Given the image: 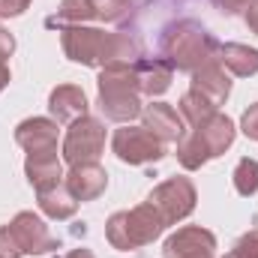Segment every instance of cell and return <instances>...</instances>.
I'll return each mask as SVG.
<instances>
[{"label":"cell","instance_id":"obj_1","mask_svg":"<svg viewBox=\"0 0 258 258\" xmlns=\"http://www.w3.org/2000/svg\"><path fill=\"white\" fill-rule=\"evenodd\" d=\"M159 51L177 72H189L201 69L204 63L216 60L219 54V39L195 18H180L171 21L162 36H159Z\"/></svg>","mask_w":258,"mask_h":258},{"label":"cell","instance_id":"obj_2","mask_svg":"<svg viewBox=\"0 0 258 258\" xmlns=\"http://www.w3.org/2000/svg\"><path fill=\"white\" fill-rule=\"evenodd\" d=\"M234 135H237L234 120L216 111L210 120L192 126L189 135L183 132V138L177 141V162H180L186 171H198V168L207 165L210 159L222 156V153L234 144Z\"/></svg>","mask_w":258,"mask_h":258},{"label":"cell","instance_id":"obj_3","mask_svg":"<svg viewBox=\"0 0 258 258\" xmlns=\"http://www.w3.org/2000/svg\"><path fill=\"white\" fill-rule=\"evenodd\" d=\"M99 87V108L105 120L114 123H132L141 114V87L135 78V66H117V69H99L96 78Z\"/></svg>","mask_w":258,"mask_h":258},{"label":"cell","instance_id":"obj_4","mask_svg":"<svg viewBox=\"0 0 258 258\" xmlns=\"http://www.w3.org/2000/svg\"><path fill=\"white\" fill-rule=\"evenodd\" d=\"M168 225L162 222V216L156 213V207L150 201L135 204L132 210H117L111 213V219L105 222V237L114 249L120 252H132L141 249L147 243H153Z\"/></svg>","mask_w":258,"mask_h":258},{"label":"cell","instance_id":"obj_5","mask_svg":"<svg viewBox=\"0 0 258 258\" xmlns=\"http://www.w3.org/2000/svg\"><path fill=\"white\" fill-rule=\"evenodd\" d=\"M105 150V123L84 114L75 123H69L63 138V159L69 165H84V162H96Z\"/></svg>","mask_w":258,"mask_h":258},{"label":"cell","instance_id":"obj_6","mask_svg":"<svg viewBox=\"0 0 258 258\" xmlns=\"http://www.w3.org/2000/svg\"><path fill=\"white\" fill-rule=\"evenodd\" d=\"M111 150L126 165H150V162H159L165 156V141H159L147 126L123 123L111 135Z\"/></svg>","mask_w":258,"mask_h":258},{"label":"cell","instance_id":"obj_7","mask_svg":"<svg viewBox=\"0 0 258 258\" xmlns=\"http://www.w3.org/2000/svg\"><path fill=\"white\" fill-rule=\"evenodd\" d=\"M147 201L156 207V213L162 216L165 225H174V222L186 219L195 210L198 192H195V183L189 177H168L159 186H153V192L147 195Z\"/></svg>","mask_w":258,"mask_h":258},{"label":"cell","instance_id":"obj_8","mask_svg":"<svg viewBox=\"0 0 258 258\" xmlns=\"http://www.w3.org/2000/svg\"><path fill=\"white\" fill-rule=\"evenodd\" d=\"M108 33L102 27H84V24H69L60 30V45L63 54L72 63L93 66L102 69V57H105V45H108Z\"/></svg>","mask_w":258,"mask_h":258},{"label":"cell","instance_id":"obj_9","mask_svg":"<svg viewBox=\"0 0 258 258\" xmlns=\"http://www.w3.org/2000/svg\"><path fill=\"white\" fill-rule=\"evenodd\" d=\"M9 228H12V234H15V240H18V246H21L24 255H45V252L60 249V240L48 231V225L33 210L15 213V219L9 222Z\"/></svg>","mask_w":258,"mask_h":258},{"label":"cell","instance_id":"obj_10","mask_svg":"<svg viewBox=\"0 0 258 258\" xmlns=\"http://www.w3.org/2000/svg\"><path fill=\"white\" fill-rule=\"evenodd\" d=\"M162 255L165 258H213L216 255V237H213V231H207L201 225H183L165 240Z\"/></svg>","mask_w":258,"mask_h":258},{"label":"cell","instance_id":"obj_11","mask_svg":"<svg viewBox=\"0 0 258 258\" xmlns=\"http://www.w3.org/2000/svg\"><path fill=\"white\" fill-rule=\"evenodd\" d=\"M63 186L72 192L75 201H96L108 186V171L99 162H84V165H69L63 177Z\"/></svg>","mask_w":258,"mask_h":258},{"label":"cell","instance_id":"obj_12","mask_svg":"<svg viewBox=\"0 0 258 258\" xmlns=\"http://www.w3.org/2000/svg\"><path fill=\"white\" fill-rule=\"evenodd\" d=\"M57 138H60V123L54 117H27L15 126V141L27 153L57 150Z\"/></svg>","mask_w":258,"mask_h":258},{"label":"cell","instance_id":"obj_13","mask_svg":"<svg viewBox=\"0 0 258 258\" xmlns=\"http://www.w3.org/2000/svg\"><path fill=\"white\" fill-rule=\"evenodd\" d=\"M24 174H27V183L42 192V189H51V186H60L63 183V162L57 156V150H39V153H27L24 159Z\"/></svg>","mask_w":258,"mask_h":258},{"label":"cell","instance_id":"obj_14","mask_svg":"<svg viewBox=\"0 0 258 258\" xmlns=\"http://www.w3.org/2000/svg\"><path fill=\"white\" fill-rule=\"evenodd\" d=\"M141 117H144V126L150 129L159 141H165V144L180 141L183 132H186L180 111L171 108L168 102H150V105H144L141 108Z\"/></svg>","mask_w":258,"mask_h":258},{"label":"cell","instance_id":"obj_15","mask_svg":"<svg viewBox=\"0 0 258 258\" xmlns=\"http://www.w3.org/2000/svg\"><path fill=\"white\" fill-rule=\"evenodd\" d=\"M189 90L195 93H201L207 102H213L216 108L231 96V78H228V72L222 69L219 60H210V63H204L201 69H195L192 72V84H189Z\"/></svg>","mask_w":258,"mask_h":258},{"label":"cell","instance_id":"obj_16","mask_svg":"<svg viewBox=\"0 0 258 258\" xmlns=\"http://www.w3.org/2000/svg\"><path fill=\"white\" fill-rule=\"evenodd\" d=\"M90 108L87 93L78 84H57L48 96V111L57 123H75L78 117H84Z\"/></svg>","mask_w":258,"mask_h":258},{"label":"cell","instance_id":"obj_17","mask_svg":"<svg viewBox=\"0 0 258 258\" xmlns=\"http://www.w3.org/2000/svg\"><path fill=\"white\" fill-rule=\"evenodd\" d=\"M135 78H138V87L144 96H162L171 87L174 66L165 57H141L135 63Z\"/></svg>","mask_w":258,"mask_h":258},{"label":"cell","instance_id":"obj_18","mask_svg":"<svg viewBox=\"0 0 258 258\" xmlns=\"http://www.w3.org/2000/svg\"><path fill=\"white\" fill-rule=\"evenodd\" d=\"M216 60L222 63V69H228L237 78L258 75V48H249L243 42H219Z\"/></svg>","mask_w":258,"mask_h":258},{"label":"cell","instance_id":"obj_19","mask_svg":"<svg viewBox=\"0 0 258 258\" xmlns=\"http://www.w3.org/2000/svg\"><path fill=\"white\" fill-rule=\"evenodd\" d=\"M36 201H39V210H42L48 219H57V222L72 219V216H75V210H78V201L72 198V192L66 189L63 183H60V186H51V189L36 192Z\"/></svg>","mask_w":258,"mask_h":258},{"label":"cell","instance_id":"obj_20","mask_svg":"<svg viewBox=\"0 0 258 258\" xmlns=\"http://www.w3.org/2000/svg\"><path fill=\"white\" fill-rule=\"evenodd\" d=\"M90 18H96V3H93V0H63V3L57 6V12L45 18V27L63 30L69 24H84V21H90Z\"/></svg>","mask_w":258,"mask_h":258},{"label":"cell","instance_id":"obj_21","mask_svg":"<svg viewBox=\"0 0 258 258\" xmlns=\"http://www.w3.org/2000/svg\"><path fill=\"white\" fill-rule=\"evenodd\" d=\"M216 114V105L213 102H207L201 93H195V90H186L183 96H180V117L186 120V123H204V120H210Z\"/></svg>","mask_w":258,"mask_h":258},{"label":"cell","instance_id":"obj_22","mask_svg":"<svg viewBox=\"0 0 258 258\" xmlns=\"http://www.w3.org/2000/svg\"><path fill=\"white\" fill-rule=\"evenodd\" d=\"M231 180H234V189H237V195H243V198L255 195L258 192V162L252 159V156H243V159L234 165Z\"/></svg>","mask_w":258,"mask_h":258},{"label":"cell","instance_id":"obj_23","mask_svg":"<svg viewBox=\"0 0 258 258\" xmlns=\"http://www.w3.org/2000/svg\"><path fill=\"white\" fill-rule=\"evenodd\" d=\"M96 3V18L105 24H123L132 18V3L129 0H93Z\"/></svg>","mask_w":258,"mask_h":258},{"label":"cell","instance_id":"obj_24","mask_svg":"<svg viewBox=\"0 0 258 258\" xmlns=\"http://www.w3.org/2000/svg\"><path fill=\"white\" fill-rule=\"evenodd\" d=\"M225 258H258V222H255V228H249V231L231 246V252Z\"/></svg>","mask_w":258,"mask_h":258},{"label":"cell","instance_id":"obj_25","mask_svg":"<svg viewBox=\"0 0 258 258\" xmlns=\"http://www.w3.org/2000/svg\"><path fill=\"white\" fill-rule=\"evenodd\" d=\"M21 246H18V240H15V234H12V228L9 225H0V258H21Z\"/></svg>","mask_w":258,"mask_h":258},{"label":"cell","instance_id":"obj_26","mask_svg":"<svg viewBox=\"0 0 258 258\" xmlns=\"http://www.w3.org/2000/svg\"><path fill=\"white\" fill-rule=\"evenodd\" d=\"M240 129H243V135H246V138L258 141V102H255V105H249V108L243 111V117H240Z\"/></svg>","mask_w":258,"mask_h":258},{"label":"cell","instance_id":"obj_27","mask_svg":"<svg viewBox=\"0 0 258 258\" xmlns=\"http://www.w3.org/2000/svg\"><path fill=\"white\" fill-rule=\"evenodd\" d=\"M222 15H240V12H246L255 0H210Z\"/></svg>","mask_w":258,"mask_h":258},{"label":"cell","instance_id":"obj_28","mask_svg":"<svg viewBox=\"0 0 258 258\" xmlns=\"http://www.w3.org/2000/svg\"><path fill=\"white\" fill-rule=\"evenodd\" d=\"M30 0H0V18H18L24 15Z\"/></svg>","mask_w":258,"mask_h":258},{"label":"cell","instance_id":"obj_29","mask_svg":"<svg viewBox=\"0 0 258 258\" xmlns=\"http://www.w3.org/2000/svg\"><path fill=\"white\" fill-rule=\"evenodd\" d=\"M12 51H15V36L6 27H0V63H6V57H12Z\"/></svg>","mask_w":258,"mask_h":258},{"label":"cell","instance_id":"obj_30","mask_svg":"<svg viewBox=\"0 0 258 258\" xmlns=\"http://www.w3.org/2000/svg\"><path fill=\"white\" fill-rule=\"evenodd\" d=\"M243 21H246V27H249V30L258 36V0L249 6V9H246V12H243Z\"/></svg>","mask_w":258,"mask_h":258},{"label":"cell","instance_id":"obj_31","mask_svg":"<svg viewBox=\"0 0 258 258\" xmlns=\"http://www.w3.org/2000/svg\"><path fill=\"white\" fill-rule=\"evenodd\" d=\"M63 258H96V255H93L90 249H84V246H81V249H72V252H66Z\"/></svg>","mask_w":258,"mask_h":258},{"label":"cell","instance_id":"obj_32","mask_svg":"<svg viewBox=\"0 0 258 258\" xmlns=\"http://www.w3.org/2000/svg\"><path fill=\"white\" fill-rule=\"evenodd\" d=\"M9 84V66L0 63V93H3V87Z\"/></svg>","mask_w":258,"mask_h":258},{"label":"cell","instance_id":"obj_33","mask_svg":"<svg viewBox=\"0 0 258 258\" xmlns=\"http://www.w3.org/2000/svg\"><path fill=\"white\" fill-rule=\"evenodd\" d=\"M129 3H132V6H135V3H141V0H129Z\"/></svg>","mask_w":258,"mask_h":258}]
</instances>
